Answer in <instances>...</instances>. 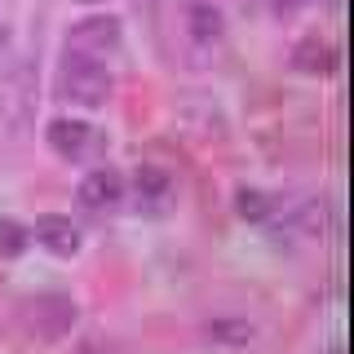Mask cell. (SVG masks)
Returning <instances> with one entry per match:
<instances>
[{"instance_id": "1", "label": "cell", "mask_w": 354, "mask_h": 354, "mask_svg": "<svg viewBox=\"0 0 354 354\" xmlns=\"http://www.w3.org/2000/svg\"><path fill=\"white\" fill-rule=\"evenodd\" d=\"M36 106V71L31 62H14L0 75V138H22Z\"/></svg>"}, {"instance_id": "2", "label": "cell", "mask_w": 354, "mask_h": 354, "mask_svg": "<svg viewBox=\"0 0 354 354\" xmlns=\"http://www.w3.org/2000/svg\"><path fill=\"white\" fill-rule=\"evenodd\" d=\"M111 93V71L97 58H80L66 53L62 58V97H71L75 106H102Z\"/></svg>"}, {"instance_id": "3", "label": "cell", "mask_w": 354, "mask_h": 354, "mask_svg": "<svg viewBox=\"0 0 354 354\" xmlns=\"http://www.w3.org/2000/svg\"><path fill=\"white\" fill-rule=\"evenodd\" d=\"M44 138H49V147H53V155H58V160H71V164L88 160V155L102 147V133L88 124V120H71V115L53 120Z\"/></svg>"}, {"instance_id": "4", "label": "cell", "mask_w": 354, "mask_h": 354, "mask_svg": "<svg viewBox=\"0 0 354 354\" xmlns=\"http://www.w3.org/2000/svg\"><path fill=\"white\" fill-rule=\"evenodd\" d=\"M120 44V18L111 14H93V18H80L71 27V40H66V53H80V58H97L102 62L111 49Z\"/></svg>"}, {"instance_id": "5", "label": "cell", "mask_w": 354, "mask_h": 354, "mask_svg": "<svg viewBox=\"0 0 354 354\" xmlns=\"http://www.w3.org/2000/svg\"><path fill=\"white\" fill-rule=\"evenodd\" d=\"M22 319H27V328L36 332V337H62V332H71L75 324V301L71 297H62V292H44L36 297V301H27L22 306Z\"/></svg>"}, {"instance_id": "6", "label": "cell", "mask_w": 354, "mask_h": 354, "mask_svg": "<svg viewBox=\"0 0 354 354\" xmlns=\"http://www.w3.org/2000/svg\"><path fill=\"white\" fill-rule=\"evenodd\" d=\"M120 199H124V177L115 169H93L80 177V204L93 208V213H106V208H115Z\"/></svg>"}, {"instance_id": "7", "label": "cell", "mask_w": 354, "mask_h": 354, "mask_svg": "<svg viewBox=\"0 0 354 354\" xmlns=\"http://www.w3.org/2000/svg\"><path fill=\"white\" fill-rule=\"evenodd\" d=\"M292 71L301 75H332L337 71V49L324 36H301L292 44Z\"/></svg>"}, {"instance_id": "8", "label": "cell", "mask_w": 354, "mask_h": 354, "mask_svg": "<svg viewBox=\"0 0 354 354\" xmlns=\"http://www.w3.org/2000/svg\"><path fill=\"white\" fill-rule=\"evenodd\" d=\"M186 31H191L195 44H217L226 36V18H221V9L213 0H191L186 5Z\"/></svg>"}, {"instance_id": "9", "label": "cell", "mask_w": 354, "mask_h": 354, "mask_svg": "<svg viewBox=\"0 0 354 354\" xmlns=\"http://www.w3.org/2000/svg\"><path fill=\"white\" fill-rule=\"evenodd\" d=\"M36 239H40V248L53 252V257H75V252H80V230H75L66 217H40L36 221Z\"/></svg>"}, {"instance_id": "10", "label": "cell", "mask_w": 354, "mask_h": 354, "mask_svg": "<svg viewBox=\"0 0 354 354\" xmlns=\"http://www.w3.org/2000/svg\"><path fill=\"white\" fill-rule=\"evenodd\" d=\"M204 332L217 341V346H248V341H252V324H248V319H239V315H217V319H208Z\"/></svg>"}, {"instance_id": "11", "label": "cell", "mask_w": 354, "mask_h": 354, "mask_svg": "<svg viewBox=\"0 0 354 354\" xmlns=\"http://www.w3.org/2000/svg\"><path fill=\"white\" fill-rule=\"evenodd\" d=\"M169 191H173V177L164 169H155V164L138 169V204H160V199H169Z\"/></svg>"}, {"instance_id": "12", "label": "cell", "mask_w": 354, "mask_h": 354, "mask_svg": "<svg viewBox=\"0 0 354 354\" xmlns=\"http://www.w3.org/2000/svg\"><path fill=\"white\" fill-rule=\"evenodd\" d=\"M235 213L243 221H266V217L274 213V204H270V195H266V191H257V186H243V191L235 195Z\"/></svg>"}, {"instance_id": "13", "label": "cell", "mask_w": 354, "mask_h": 354, "mask_svg": "<svg viewBox=\"0 0 354 354\" xmlns=\"http://www.w3.org/2000/svg\"><path fill=\"white\" fill-rule=\"evenodd\" d=\"M27 226H18V221H0V257H22V248H27Z\"/></svg>"}, {"instance_id": "14", "label": "cell", "mask_w": 354, "mask_h": 354, "mask_svg": "<svg viewBox=\"0 0 354 354\" xmlns=\"http://www.w3.org/2000/svg\"><path fill=\"white\" fill-rule=\"evenodd\" d=\"M270 5H274V14H292L297 0H270Z\"/></svg>"}, {"instance_id": "15", "label": "cell", "mask_w": 354, "mask_h": 354, "mask_svg": "<svg viewBox=\"0 0 354 354\" xmlns=\"http://www.w3.org/2000/svg\"><path fill=\"white\" fill-rule=\"evenodd\" d=\"M5 44H9V27L0 22V53H5Z\"/></svg>"}, {"instance_id": "16", "label": "cell", "mask_w": 354, "mask_h": 354, "mask_svg": "<svg viewBox=\"0 0 354 354\" xmlns=\"http://www.w3.org/2000/svg\"><path fill=\"white\" fill-rule=\"evenodd\" d=\"M84 5H93V0H84Z\"/></svg>"}]
</instances>
